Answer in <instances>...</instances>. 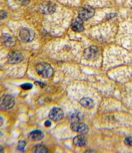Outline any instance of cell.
Wrapping results in <instances>:
<instances>
[{
    "label": "cell",
    "instance_id": "6da1fadb",
    "mask_svg": "<svg viewBox=\"0 0 132 153\" xmlns=\"http://www.w3.org/2000/svg\"><path fill=\"white\" fill-rule=\"evenodd\" d=\"M35 69L38 74L45 78H50L54 73L52 67L49 63L45 62H41L38 64Z\"/></svg>",
    "mask_w": 132,
    "mask_h": 153
},
{
    "label": "cell",
    "instance_id": "7a4b0ae2",
    "mask_svg": "<svg viewBox=\"0 0 132 153\" xmlns=\"http://www.w3.org/2000/svg\"><path fill=\"white\" fill-rule=\"evenodd\" d=\"M15 104L14 98L11 95H5L1 99V108L7 111L12 108Z\"/></svg>",
    "mask_w": 132,
    "mask_h": 153
},
{
    "label": "cell",
    "instance_id": "3957f363",
    "mask_svg": "<svg viewBox=\"0 0 132 153\" xmlns=\"http://www.w3.org/2000/svg\"><path fill=\"white\" fill-rule=\"evenodd\" d=\"M95 10L90 6H85L80 9L79 18L82 20H87L92 18L95 14Z\"/></svg>",
    "mask_w": 132,
    "mask_h": 153
},
{
    "label": "cell",
    "instance_id": "277c9868",
    "mask_svg": "<svg viewBox=\"0 0 132 153\" xmlns=\"http://www.w3.org/2000/svg\"><path fill=\"white\" fill-rule=\"evenodd\" d=\"M19 35L23 42H29L33 40L35 37V33L30 29L23 28L20 30Z\"/></svg>",
    "mask_w": 132,
    "mask_h": 153
},
{
    "label": "cell",
    "instance_id": "5b68a950",
    "mask_svg": "<svg viewBox=\"0 0 132 153\" xmlns=\"http://www.w3.org/2000/svg\"><path fill=\"white\" fill-rule=\"evenodd\" d=\"M84 55L87 60H95L99 55V50L96 46H90L85 50Z\"/></svg>",
    "mask_w": 132,
    "mask_h": 153
},
{
    "label": "cell",
    "instance_id": "8992f818",
    "mask_svg": "<svg viewBox=\"0 0 132 153\" xmlns=\"http://www.w3.org/2000/svg\"><path fill=\"white\" fill-rule=\"evenodd\" d=\"M39 9L43 14H51L56 10V5L50 1H45L40 4Z\"/></svg>",
    "mask_w": 132,
    "mask_h": 153
},
{
    "label": "cell",
    "instance_id": "52a82bcc",
    "mask_svg": "<svg viewBox=\"0 0 132 153\" xmlns=\"http://www.w3.org/2000/svg\"><path fill=\"white\" fill-rule=\"evenodd\" d=\"M70 128L73 131L77 132L83 134H87L89 130L87 125L80 122H73L71 124Z\"/></svg>",
    "mask_w": 132,
    "mask_h": 153
},
{
    "label": "cell",
    "instance_id": "ba28073f",
    "mask_svg": "<svg viewBox=\"0 0 132 153\" xmlns=\"http://www.w3.org/2000/svg\"><path fill=\"white\" fill-rule=\"evenodd\" d=\"M23 55L19 51H12L7 56V61L10 64H17L23 60Z\"/></svg>",
    "mask_w": 132,
    "mask_h": 153
},
{
    "label": "cell",
    "instance_id": "9c48e42d",
    "mask_svg": "<svg viewBox=\"0 0 132 153\" xmlns=\"http://www.w3.org/2000/svg\"><path fill=\"white\" fill-rule=\"evenodd\" d=\"M64 113L63 111L59 108H54L50 111L49 117L54 122L59 121L63 118Z\"/></svg>",
    "mask_w": 132,
    "mask_h": 153
},
{
    "label": "cell",
    "instance_id": "30bf717a",
    "mask_svg": "<svg viewBox=\"0 0 132 153\" xmlns=\"http://www.w3.org/2000/svg\"><path fill=\"white\" fill-rule=\"evenodd\" d=\"M44 134L40 130H35L28 134V138L30 140L37 141L40 140L43 138Z\"/></svg>",
    "mask_w": 132,
    "mask_h": 153
},
{
    "label": "cell",
    "instance_id": "8fae6325",
    "mask_svg": "<svg viewBox=\"0 0 132 153\" xmlns=\"http://www.w3.org/2000/svg\"><path fill=\"white\" fill-rule=\"evenodd\" d=\"M71 29L73 31L76 32H80L84 30V26H83L82 20L79 18L75 19L73 21V24L71 25Z\"/></svg>",
    "mask_w": 132,
    "mask_h": 153
},
{
    "label": "cell",
    "instance_id": "7c38bea8",
    "mask_svg": "<svg viewBox=\"0 0 132 153\" xmlns=\"http://www.w3.org/2000/svg\"><path fill=\"white\" fill-rule=\"evenodd\" d=\"M80 103L84 108L87 109H91L94 106V101L92 99L89 97H84L82 98L80 100Z\"/></svg>",
    "mask_w": 132,
    "mask_h": 153
},
{
    "label": "cell",
    "instance_id": "4fadbf2b",
    "mask_svg": "<svg viewBox=\"0 0 132 153\" xmlns=\"http://www.w3.org/2000/svg\"><path fill=\"white\" fill-rule=\"evenodd\" d=\"M73 142L76 146L83 147L87 143V139L82 135H79L73 138Z\"/></svg>",
    "mask_w": 132,
    "mask_h": 153
},
{
    "label": "cell",
    "instance_id": "5bb4252c",
    "mask_svg": "<svg viewBox=\"0 0 132 153\" xmlns=\"http://www.w3.org/2000/svg\"><path fill=\"white\" fill-rule=\"evenodd\" d=\"M1 41L4 45L7 47H11L13 45L14 41L12 37L7 33H4L1 36Z\"/></svg>",
    "mask_w": 132,
    "mask_h": 153
},
{
    "label": "cell",
    "instance_id": "9a60e30c",
    "mask_svg": "<svg viewBox=\"0 0 132 153\" xmlns=\"http://www.w3.org/2000/svg\"><path fill=\"white\" fill-rule=\"evenodd\" d=\"M33 152L38 153H45L48 152V148L43 145L39 144L34 147Z\"/></svg>",
    "mask_w": 132,
    "mask_h": 153
},
{
    "label": "cell",
    "instance_id": "2e32d148",
    "mask_svg": "<svg viewBox=\"0 0 132 153\" xmlns=\"http://www.w3.org/2000/svg\"><path fill=\"white\" fill-rule=\"evenodd\" d=\"M82 118V115L79 113L74 112L71 114L70 120L73 122H80Z\"/></svg>",
    "mask_w": 132,
    "mask_h": 153
},
{
    "label": "cell",
    "instance_id": "e0dca14e",
    "mask_svg": "<svg viewBox=\"0 0 132 153\" xmlns=\"http://www.w3.org/2000/svg\"><path fill=\"white\" fill-rule=\"evenodd\" d=\"M26 141L25 140H19L18 146V149L20 151H23L25 147L26 146Z\"/></svg>",
    "mask_w": 132,
    "mask_h": 153
},
{
    "label": "cell",
    "instance_id": "ac0fdd59",
    "mask_svg": "<svg viewBox=\"0 0 132 153\" xmlns=\"http://www.w3.org/2000/svg\"><path fill=\"white\" fill-rule=\"evenodd\" d=\"M20 87L22 89H23L24 91H28V90L31 89L32 88L33 85L30 83H25V84L21 85Z\"/></svg>",
    "mask_w": 132,
    "mask_h": 153
},
{
    "label": "cell",
    "instance_id": "d6986e66",
    "mask_svg": "<svg viewBox=\"0 0 132 153\" xmlns=\"http://www.w3.org/2000/svg\"><path fill=\"white\" fill-rule=\"evenodd\" d=\"M124 141L126 145L132 147V136L128 137L126 138Z\"/></svg>",
    "mask_w": 132,
    "mask_h": 153
},
{
    "label": "cell",
    "instance_id": "ffe728a7",
    "mask_svg": "<svg viewBox=\"0 0 132 153\" xmlns=\"http://www.w3.org/2000/svg\"><path fill=\"white\" fill-rule=\"evenodd\" d=\"M45 126L46 127H50L51 126V122L50 120H47L45 122Z\"/></svg>",
    "mask_w": 132,
    "mask_h": 153
},
{
    "label": "cell",
    "instance_id": "44dd1931",
    "mask_svg": "<svg viewBox=\"0 0 132 153\" xmlns=\"http://www.w3.org/2000/svg\"><path fill=\"white\" fill-rule=\"evenodd\" d=\"M1 18H5V17H7V13H6V12H4L3 11H1Z\"/></svg>",
    "mask_w": 132,
    "mask_h": 153
},
{
    "label": "cell",
    "instance_id": "7402d4cb",
    "mask_svg": "<svg viewBox=\"0 0 132 153\" xmlns=\"http://www.w3.org/2000/svg\"><path fill=\"white\" fill-rule=\"evenodd\" d=\"M35 84H36L37 86H40V87H43V86H41V85H44V84L42 83V82H39V81H37V82H35Z\"/></svg>",
    "mask_w": 132,
    "mask_h": 153
}]
</instances>
